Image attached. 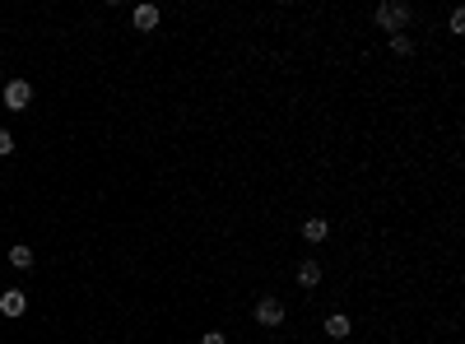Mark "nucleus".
<instances>
[{
    "label": "nucleus",
    "mask_w": 465,
    "mask_h": 344,
    "mask_svg": "<svg viewBox=\"0 0 465 344\" xmlns=\"http://www.w3.org/2000/svg\"><path fill=\"white\" fill-rule=\"evenodd\" d=\"M377 24L391 33H400L405 24H409V5H396V0H387V5H377Z\"/></svg>",
    "instance_id": "1"
},
{
    "label": "nucleus",
    "mask_w": 465,
    "mask_h": 344,
    "mask_svg": "<svg viewBox=\"0 0 465 344\" xmlns=\"http://www.w3.org/2000/svg\"><path fill=\"white\" fill-rule=\"evenodd\" d=\"M28 103H33V84H28V79H10V84H5V108L24 112Z\"/></svg>",
    "instance_id": "2"
},
{
    "label": "nucleus",
    "mask_w": 465,
    "mask_h": 344,
    "mask_svg": "<svg viewBox=\"0 0 465 344\" xmlns=\"http://www.w3.org/2000/svg\"><path fill=\"white\" fill-rule=\"evenodd\" d=\"M0 312L5 316H24L28 312V293H24V289H5V293H0Z\"/></svg>",
    "instance_id": "3"
},
{
    "label": "nucleus",
    "mask_w": 465,
    "mask_h": 344,
    "mask_svg": "<svg viewBox=\"0 0 465 344\" xmlns=\"http://www.w3.org/2000/svg\"><path fill=\"white\" fill-rule=\"evenodd\" d=\"M256 321H261V326H279V321H284V302H279V298H261V302H256Z\"/></svg>",
    "instance_id": "4"
},
{
    "label": "nucleus",
    "mask_w": 465,
    "mask_h": 344,
    "mask_svg": "<svg viewBox=\"0 0 465 344\" xmlns=\"http://www.w3.org/2000/svg\"><path fill=\"white\" fill-rule=\"evenodd\" d=\"M135 28L140 33H149V28H158V5H135Z\"/></svg>",
    "instance_id": "5"
},
{
    "label": "nucleus",
    "mask_w": 465,
    "mask_h": 344,
    "mask_svg": "<svg viewBox=\"0 0 465 344\" xmlns=\"http://www.w3.org/2000/svg\"><path fill=\"white\" fill-rule=\"evenodd\" d=\"M298 284H303V289H316V284H321V261H303V266H298Z\"/></svg>",
    "instance_id": "6"
},
{
    "label": "nucleus",
    "mask_w": 465,
    "mask_h": 344,
    "mask_svg": "<svg viewBox=\"0 0 465 344\" xmlns=\"http://www.w3.org/2000/svg\"><path fill=\"white\" fill-rule=\"evenodd\" d=\"M303 237H307V242H326V237H330V223L326 219H307L303 223Z\"/></svg>",
    "instance_id": "7"
},
{
    "label": "nucleus",
    "mask_w": 465,
    "mask_h": 344,
    "mask_svg": "<svg viewBox=\"0 0 465 344\" xmlns=\"http://www.w3.org/2000/svg\"><path fill=\"white\" fill-rule=\"evenodd\" d=\"M349 330H354V326H349V316H340V312H335L330 321H326V335H330V340H344Z\"/></svg>",
    "instance_id": "8"
},
{
    "label": "nucleus",
    "mask_w": 465,
    "mask_h": 344,
    "mask_svg": "<svg viewBox=\"0 0 465 344\" xmlns=\"http://www.w3.org/2000/svg\"><path fill=\"white\" fill-rule=\"evenodd\" d=\"M10 266H15V270H28L33 266V251L28 247H15V251H10Z\"/></svg>",
    "instance_id": "9"
},
{
    "label": "nucleus",
    "mask_w": 465,
    "mask_h": 344,
    "mask_svg": "<svg viewBox=\"0 0 465 344\" xmlns=\"http://www.w3.org/2000/svg\"><path fill=\"white\" fill-rule=\"evenodd\" d=\"M391 51H396V56H409V51H414V42H409L405 33H391Z\"/></svg>",
    "instance_id": "10"
},
{
    "label": "nucleus",
    "mask_w": 465,
    "mask_h": 344,
    "mask_svg": "<svg viewBox=\"0 0 465 344\" xmlns=\"http://www.w3.org/2000/svg\"><path fill=\"white\" fill-rule=\"evenodd\" d=\"M5 154H15V135H10V130L0 126V158H5Z\"/></svg>",
    "instance_id": "11"
},
{
    "label": "nucleus",
    "mask_w": 465,
    "mask_h": 344,
    "mask_svg": "<svg viewBox=\"0 0 465 344\" xmlns=\"http://www.w3.org/2000/svg\"><path fill=\"white\" fill-rule=\"evenodd\" d=\"M201 344H228V340H223L219 330H210V335H201Z\"/></svg>",
    "instance_id": "12"
}]
</instances>
